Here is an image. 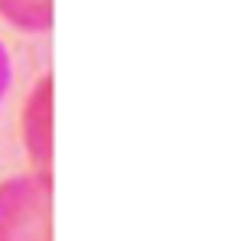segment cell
Masks as SVG:
<instances>
[{
  "label": "cell",
  "mask_w": 250,
  "mask_h": 241,
  "mask_svg": "<svg viewBox=\"0 0 250 241\" xmlns=\"http://www.w3.org/2000/svg\"><path fill=\"white\" fill-rule=\"evenodd\" d=\"M0 241H52V176L23 173L0 183Z\"/></svg>",
  "instance_id": "obj_1"
},
{
  "label": "cell",
  "mask_w": 250,
  "mask_h": 241,
  "mask_svg": "<svg viewBox=\"0 0 250 241\" xmlns=\"http://www.w3.org/2000/svg\"><path fill=\"white\" fill-rule=\"evenodd\" d=\"M52 95H56V82L52 75H42L33 85L20 118L26 157L33 160L36 173H46V176H52Z\"/></svg>",
  "instance_id": "obj_2"
},
{
  "label": "cell",
  "mask_w": 250,
  "mask_h": 241,
  "mask_svg": "<svg viewBox=\"0 0 250 241\" xmlns=\"http://www.w3.org/2000/svg\"><path fill=\"white\" fill-rule=\"evenodd\" d=\"M0 17L23 33H52L56 26V0H0Z\"/></svg>",
  "instance_id": "obj_3"
},
{
  "label": "cell",
  "mask_w": 250,
  "mask_h": 241,
  "mask_svg": "<svg viewBox=\"0 0 250 241\" xmlns=\"http://www.w3.org/2000/svg\"><path fill=\"white\" fill-rule=\"evenodd\" d=\"M10 82H13V65H10V56H7V46L0 43V104L10 92Z\"/></svg>",
  "instance_id": "obj_4"
}]
</instances>
